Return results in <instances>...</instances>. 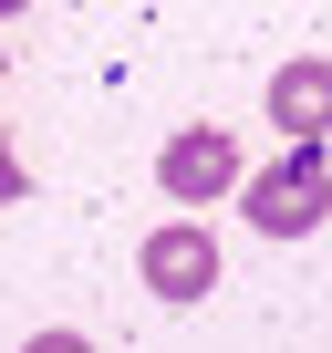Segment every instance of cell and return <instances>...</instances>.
<instances>
[{
    "instance_id": "obj_3",
    "label": "cell",
    "mask_w": 332,
    "mask_h": 353,
    "mask_svg": "<svg viewBox=\"0 0 332 353\" xmlns=\"http://www.w3.org/2000/svg\"><path fill=\"white\" fill-rule=\"evenodd\" d=\"M135 281H145L156 301H208V291H218V239H208L198 219H166V229L135 250Z\"/></svg>"
},
{
    "instance_id": "obj_2",
    "label": "cell",
    "mask_w": 332,
    "mask_h": 353,
    "mask_svg": "<svg viewBox=\"0 0 332 353\" xmlns=\"http://www.w3.org/2000/svg\"><path fill=\"white\" fill-rule=\"evenodd\" d=\"M239 135L229 125H177V135H166L156 145V188L166 198H177V208H208V198H239Z\"/></svg>"
},
{
    "instance_id": "obj_1",
    "label": "cell",
    "mask_w": 332,
    "mask_h": 353,
    "mask_svg": "<svg viewBox=\"0 0 332 353\" xmlns=\"http://www.w3.org/2000/svg\"><path fill=\"white\" fill-rule=\"evenodd\" d=\"M239 208L260 239H311L332 219V145H280L270 166L239 176Z\"/></svg>"
},
{
    "instance_id": "obj_5",
    "label": "cell",
    "mask_w": 332,
    "mask_h": 353,
    "mask_svg": "<svg viewBox=\"0 0 332 353\" xmlns=\"http://www.w3.org/2000/svg\"><path fill=\"white\" fill-rule=\"evenodd\" d=\"M21 198H32V166H21V145H11V135H0V208H21Z\"/></svg>"
},
{
    "instance_id": "obj_6",
    "label": "cell",
    "mask_w": 332,
    "mask_h": 353,
    "mask_svg": "<svg viewBox=\"0 0 332 353\" xmlns=\"http://www.w3.org/2000/svg\"><path fill=\"white\" fill-rule=\"evenodd\" d=\"M21 353H94V343H83V332H32Z\"/></svg>"
},
{
    "instance_id": "obj_4",
    "label": "cell",
    "mask_w": 332,
    "mask_h": 353,
    "mask_svg": "<svg viewBox=\"0 0 332 353\" xmlns=\"http://www.w3.org/2000/svg\"><path fill=\"white\" fill-rule=\"evenodd\" d=\"M270 135L280 145H332V63L322 52H301V63L270 73Z\"/></svg>"
},
{
    "instance_id": "obj_7",
    "label": "cell",
    "mask_w": 332,
    "mask_h": 353,
    "mask_svg": "<svg viewBox=\"0 0 332 353\" xmlns=\"http://www.w3.org/2000/svg\"><path fill=\"white\" fill-rule=\"evenodd\" d=\"M0 83H11V52H0Z\"/></svg>"
}]
</instances>
